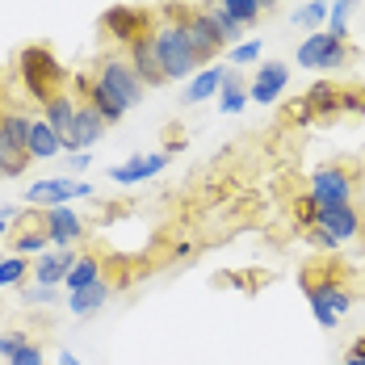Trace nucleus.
<instances>
[{"instance_id":"35","label":"nucleus","mask_w":365,"mask_h":365,"mask_svg":"<svg viewBox=\"0 0 365 365\" xmlns=\"http://www.w3.org/2000/svg\"><path fill=\"white\" fill-rule=\"evenodd\" d=\"M21 298H26L30 307H55V302H68L59 286H42V282H26V286H21Z\"/></svg>"},{"instance_id":"31","label":"nucleus","mask_w":365,"mask_h":365,"mask_svg":"<svg viewBox=\"0 0 365 365\" xmlns=\"http://www.w3.org/2000/svg\"><path fill=\"white\" fill-rule=\"evenodd\" d=\"M30 118H34V113L0 110V130L9 135V143H13V147H21V151H26V143H30Z\"/></svg>"},{"instance_id":"9","label":"nucleus","mask_w":365,"mask_h":365,"mask_svg":"<svg viewBox=\"0 0 365 365\" xmlns=\"http://www.w3.org/2000/svg\"><path fill=\"white\" fill-rule=\"evenodd\" d=\"M151 17H147L143 9H135V4H110L106 13H101V30L110 38L118 51H126L130 42H139V38L151 34Z\"/></svg>"},{"instance_id":"43","label":"nucleus","mask_w":365,"mask_h":365,"mask_svg":"<svg viewBox=\"0 0 365 365\" xmlns=\"http://www.w3.org/2000/svg\"><path fill=\"white\" fill-rule=\"evenodd\" d=\"M344 365H365V357H353V353H349V357H344Z\"/></svg>"},{"instance_id":"40","label":"nucleus","mask_w":365,"mask_h":365,"mask_svg":"<svg viewBox=\"0 0 365 365\" xmlns=\"http://www.w3.org/2000/svg\"><path fill=\"white\" fill-rule=\"evenodd\" d=\"M55 365H84V361L76 357L72 349H59V361H55Z\"/></svg>"},{"instance_id":"11","label":"nucleus","mask_w":365,"mask_h":365,"mask_svg":"<svg viewBox=\"0 0 365 365\" xmlns=\"http://www.w3.org/2000/svg\"><path fill=\"white\" fill-rule=\"evenodd\" d=\"M38 227L46 231V240H51V248H76L84 235H88V227L84 219L76 215L72 206H51V210H42V219Z\"/></svg>"},{"instance_id":"41","label":"nucleus","mask_w":365,"mask_h":365,"mask_svg":"<svg viewBox=\"0 0 365 365\" xmlns=\"http://www.w3.org/2000/svg\"><path fill=\"white\" fill-rule=\"evenodd\" d=\"M0 219L13 222V219H21V210H17V206H0Z\"/></svg>"},{"instance_id":"33","label":"nucleus","mask_w":365,"mask_h":365,"mask_svg":"<svg viewBox=\"0 0 365 365\" xmlns=\"http://www.w3.org/2000/svg\"><path fill=\"white\" fill-rule=\"evenodd\" d=\"M357 4L361 0H331V9H328V34L331 38L349 42V17L357 13Z\"/></svg>"},{"instance_id":"23","label":"nucleus","mask_w":365,"mask_h":365,"mask_svg":"<svg viewBox=\"0 0 365 365\" xmlns=\"http://www.w3.org/2000/svg\"><path fill=\"white\" fill-rule=\"evenodd\" d=\"M328 9H331V0H302L290 13V26L294 30H307V34H319V30H328Z\"/></svg>"},{"instance_id":"1","label":"nucleus","mask_w":365,"mask_h":365,"mask_svg":"<svg viewBox=\"0 0 365 365\" xmlns=\"http://www.w3.org/2000/svg\"><path fill=\"white\" fill-rule=\"evenodd\" d=\"M17 72H21L26 97L38 101V110H42V106L63 88V80H68V68L59 63V55H55L46 42H30V46L17 51Z\"/></svg>"},{"instance_id":"13","label":"nucleus","mask_w":365,"mask_h":365,"mask_svg":"<svg viewBox=\"0 0 365 365\" xmlns=\"http://www.w3.org/2000/svg\"><path fill=\"white\" fill-rule=\"evenodd\" d=\"M168 164H173V151H147V155H130L126 164H113L106 177L113 185H143L151 177H160Z\"/></svg>"},{"instance_id":"39","label":"nucleus","mask_w":365,"mask_h":365,"mask_svg":"<svg viewBox=\"0 0 365 365\" xmlns=\"http://www.w3.org/2000/svg\"><path fill=\"white\" fill-rule=\"evenodd\" d=\"M63 164H68V173H72V177H80V173H88V168H93V151H68V155H63Z\"/></svg>"},{"instance_id":"37","label":"nucleus","mask_w":365,"mask_h":365,"mask_svg":"<svg viewBox=\"0 0 365 365\" xmlns=\"http://www.w3.org/2000/svg\"><path fill=\"white\" fill-rule=\"evenodd\" d=\"M340 113H365V88H340Z\"/></svg>"},{"instance_id":"4","label":"nucleus","mask_w":365,"mask_h":365,"mask_svg":"<svg viewBox=\"0 0 365 365\" xmlns=\"http://www.w3.org/2000/svg\"><path fill=\"white\" fill-rule=\"evenodd\" d=\"M361 210L357 206H315V219L307 227V240L336 252L340 244H353L361 235Z\"/></svg>"},{"instance_id":"14","label":"nucleus","mask_w":365,"mask_h":365,"mask_svg":"<svg viewBox=\"0 0 365 365\" xmlns=\"http://www.w3.org/2000/svg\"><path fill=\"white\" fill-rule=\"evenodd\" d=\"M227 76H231V63H219V59H215V63H206V68H197V72L185 80V97H181V101H185V106H202V101H210V97L219 101L222 80H227Z\"/></svg>"},{"instance_id":"27","label":"nucleus","mask_w":365,"mask_h":365,"mask_svg":"<svg viewBox=\"0 0 365 365\" xmlns=\"http://www.w3.org/2000/svg\"><path fill=\"white\" fill-rule=\"evenodd\" d=\"M311 286L324 294V302H328V307L336 311V315H340V319L353 311V290H349V286H340L336 277H311Z\"/></svg>"},{"instance_id":"38","label":"nucleus","mask_w":365,"mask_h":365,"mask_svg":"<svg viewBox=\"0 0 365 365\" xmlns=\"http://www.w3.org/2000/svg\"><path fill=\"white\" fill-rule=\"evenodd\" d=\"M4 365H46V353H42V344H34V340H30V344H26L13 361H4Z\"/></svg>"},{"instance_id":"45","label":"nucleus","mask_w":365,"mask_h":365,"mask_svg":"<svg viewBox=\"0 0 365 365\" xmlns=\"http://www.w3.org/2000/svg\"><path fill=\"white\" fill-rule=\"evenodd\" d=\"M0 101H4V80H0Z\"/></svg>"},{"instance_id":"8","label":"nucleus","mask_w":365,"mask_h":365,"mask_svg":"<svg viewBox=\"0 0 365 365\" xmlns=\"http://www.w3.org/2000/svg\"><path fill=\"white\" fill-rule=\"evenodd\" d=\"M307 197H311L315 206H353L357 185H353V177H349L340 164H319V168L311 173V181H307Z\"/></svg>"},{"instance_id":"34","label":"nucleus","mask_w":365,"mask_h":365,"mask_svg":"<svg viewBox=\"0 0 365 365\" xmlns=\"http://www.w3.org/2000/svg\"><path fill=\"white\" fill-rule=\"evenodd\" d=\"M260 59H264V42L260 38H244V42H235L227 51V63L231 68H248V63H260Z\"/></svg>"},{"instance_id":"22","label":"nucleus","mask_w":365,"mask_h":365,"mask_svg":"<svg viewBox=\"0 0 365 365\" xmlns=\"http://www.w3.org/2000/svg\"><path fill=\"white\" fill-rule=\"evenodd\" d=\"M101 277H106V264H101L93 252H80V260L72 264V273L63 277V294L88 290V286H93V282H101Z\"/></svg>"},{"instance_id":"29","label":"nucleus","mask_w":365,"mask_h":365,"mask_svg":"<svg viewBox=\"0 0 365 365\" xmlns=\"http://www.w3.org/2000/svg\"><path fill=\"white\" fill-rule=\"evenodd\" d=\"M26 168H30V155H26L21 147H13L9 135L0 130V177L13 181V177H26Z\"/></svg>"},{"instance_id":"2","label":"nucleus","mask_w":365,"mask_h":365,"mask_svg":"<svg viewBox=\"0 0 365 365\" xmlns=\"http://www.w3.org/2000/svg\"><path fill=\"white\" fill-rule=\"evenodd\" d=\"M93 84H101L122 110L143 106V97H147V84L135 76L126 51H106V55H97V59H93Z\"/></svg>"},{"instance_id":"19","label":"nucleus","mask_w":365,"mask_h":365,"mask_svg":"<svg viewBox=\"0 0 365 365\" xmlns=\"http://www.w3.org/2000/svg\"><path fill=\"white\" fill-rule=\"evenodd\" d=\"M26 155L30 160H55V155H63V139L51 130V122L34 113L30 118V143H26Z\"/></svg>"},{"instance_id":"44","label":"nucleus","mask_w":365,"mask_h":365,"mask_svg":"<svg viewBox=\"0 0 365 365\" xmlns=\"http://www.w3.org/2000/svg\"><path fill=\"white\" fill-rule=\"evenodd\" d=\"M4 235H9V222L0 219V244H4Z\"/></svg>"},{"instance_id":"30","label":"nucleus","mask_w":365,"mask_h":365,"mask_svg":"<svg viewBox=\"0 0 365 365\" xmlns=\"http://www.w3.org/2000/svg\"><path fill=\"white\" fill-rule=\"evenodd\" d=\"M13 252L26 256V260H38L42 252H51V240H46V231H42V227H26V231H17V235H13Z\"/></svg>"},{"instance_id":"32","label":"nucleus","mask_w":365,"mask_h":365,"mask_svg":"<svg viewBox=\"0 0 365 365\" xmlns=\"http://www.w3.org/2000/svg\"><path fill=\"white\" fill-rule=\"evenodd\" d=\"M302 290H307V307H311L315 324H319L324 331H336V328H340V315H336V311H331L328 302H324V294H319L315 286H311V277H302Z\"/></svg>"},{"instance_id":"12","label":"nucleus","mask_w":365,"mask_h":365,"mask_svg":"<svg viewBox=\"0 0 365 365\" xmlns=\"http://www.w3.org/2000/svg\"><path fill=\"white\" fill-rule=\"evenodd\" d=\"M294 118H298V122H328V118H340V88H336L331 80H315V84L302 93Z\"/></svg>"},{"instance_id":"21","label":"nucleus","mask_w":365,"mask_h":365,"mask_svg":"<svg viewBox=\"0 0 365 365\" xmlns=\"http://www.w3.org/2000/svg\"><path fill=\"white\" fill-rule=\"evenodd\" d=\"M76 88L84 93L80 101H88L93 110H97V113H101V118H106V126H113V122H122V118H126V110H122V106L113 101V97H110V93H106V88H101V84H93L88 76H76Z\"/></svg>"},{"instance_id":"42","label":"nucleus","mask_w":365,"mask_h":365,"mask_svg":"<svg viewBox=\"0 0 365 365\" xmlns=\"http://www.w3.org/2000/svg\"><path fill=\"white\" fill-rule=\"evenodd\" d=\"M349 353H353V357H365V336H357V340L349 344Z\"/></svg>"},{"instance_id":"17","label":"nucleus","mask_w":365,"mask_h":365,"mask_svg":"<svg viewBox=\"0 0 365 365\" xmlns=\"http://www.w3.org/2000/svg\"><path fill=\"white\" fill-rule=\"evenodd\" d=\"M126 59H130V68H135V76L143 80L147 88H164L168 84V76H164V68H160V59H155V46H151V34L139 38V42H130L126 46Z\"/></svg>"},{"instance_id":"24","label":"nucleus","mask_w":365,"mask_h":365,"mask_svg":"<svg viewBox=\"0 0 365 365\" xmlns=\"http://www.w3.org/2000/svg\"><path fill=\"white\" fill-rule=\"evenodd\" d=\"M252 106L248 101V84L235 76V68H231V76L222 80V93H219V113H227V118H235V113H244Z\"/></svg>"},{"instance_id":"26","label":"nucleus","mask_w":365,"mask_h":365,"mask_svg":"<svg viewBox=\"0 0 365 365\" xmlns=\"http://www.w3.org/2000/svg\"><path fill=\"white\" fill-rule=\"evenodd\" d=\"M30 273H34V260H26L17 252L0 256V290H21L30 282Z\"/></svg>"},{"instance_id":"7","label":"nucleus","mask_w":365,"mask_h":365,"mask_svg":"<svg viewBox=\"0 0 365 365\" xmlns=\"http://www.w3.org/2000/svg\"><path fill=\"white\" fill-rule=\"evenodd\" d=\"M76 197H93V185L80 181V177H42V181H30L26 189V206L30 210H51V206H72Z\"/></svg>"},{"instance_id":"18","label":"nucleus","mask_w":365,"mask_h":365,"mask_svg":"<svg viewBox=\"0 0 365 365\" xmlns=\"http://www.w3.org/2000/svg\"><path fill=\"white\" fill-rule=\"evenodd\" d=\"M113 298V282L110 277H101V282H93L88 290H76L68 294V311H72L76 319H93L97 311H106Z\"/></svg>"},{"instance_id":"3","label":"nucleus","mask_w":365,"mask_h":365,"mask_svg":"<svg viewBox=\"0 0 365 365\" xmlns=\"http://www.w3.org/2000/svg\"><path fill=\"white\" fill-rule=\"evenodd\" d=\"M151 46H155V59H160V68H164L168 80H189V76L202 68V59L193 55L185 30L173 17H160V21L151 26Z\"/></svg>"},{"instance_id":"16","label":"nucleus","mask_w":365,"mask_h":365,"mask_svg":"<svg viewBox=\"0 0 365 365\" xmlns=\"http://www.w3.org/2000/svg\"><path fill=\"white\" fill-rule=\"evenodd\" d=\"M80 260V248H51L34 260V273L30 282H42V286H59L63 290V277L72 273V264Z\"/></svg>"},{"instance_id":"6","label":"nucleus","mask_w":365,"mask_h":365,"mask_svg":"<svg viewBox=\"0 0 365 365\" xmlns=\"http://www.w3.org/2000/svg\"><path fill=\"white\" fill-rule=\"evenodd\" d=\"M353 59V51H349V42H340V38H331L328 30H319V34H302L298 42V51H294V63L302 68V72H340L344 63Z\"/></svg>"},{"instance_id":"10","label":"nucleus","mask_w":365,"mask_h":365,"mask_svg":"<svg viewBox=\"0 0 365 365\" xmlns=\"http://www.w3.org/2000/svg\"><path fill=\"white\" fill-rule=\"evenodd\" d=\"M290 88V63L286 59H260L248 80V101L252 106H273Z\"/></svg>"},{"instance_id":"25","label":"nucleus","mask_w":365,"mask_h":365,"mask_svg":"<svg viewBox=\"0 0 365 365\" xmlns=\"http://www.w3.org/2000/svg\"><path fill=\"white\" fill-rule=\"evenodd\" d=\"M215 4H222V9L244 26V30H252L269 9H277V0H215Z\"/></svg>"},{"instance_id":"46","label":"nucleus","mask_w":365,"mask_h":365,"mask_svg":"<svg viewBox=\"0 0 365 365\" xmlns=\"http://www.w3.org/2000/svg\"><path fill=\"white\" fill-rule=\"evenodd\" d=\"M0 181H4V177H0Z\"/></svg>"},{"instance_id":"5","label":"nucleus","mask_w":365,"mask_h":365,"mask_svg":"<svg viewBox=\"0 0 365 365\" xmlns=\"http://www.w3.org/2000/svg\"><path fill=\"white\" fill-rule=\"evenodd\" d=\"M164 17H173V21L185 30L189 46H193V55L202 59V68H206V63H215L222 51H227V42L219 38L215 21L206 17V9H181V4H168V9H164Z\"/></svg>"},{"instance_id":"28","label":"nucleus","mask_w":365,"mask_h":365,"mask_svg":"<svg viewBox=\"0 0 365 365\" xmlns=\"http://www.w3.org/2000/svg\"><path fill=\"white\" fill-rule=\"evenodd\" d=\"M202 9H206V17L215 21V30H219V38L227 42V51H231L235 42H244V26H240V21H235V17H231V13H227L222 4H215V0H206Z\"/></svg>"},{"instance_id":"36","label":"nucleus","mask_w":365,"mask_h":365,"mask_svg":"<svg viewBox=\"0 0 365 365\" xmlns=\"http://www.w3.org/2000/svg\"><path fill=\"white\" fill-rule=\"evenodd\" d=\"M26 344H30V331H21V328L17 331H0V361H13Z\"/></svg>"},{"instance_id":"15","label":"nucleus","mask_w":365,"mask_h":365,"mask_svg":"<svg viewBox=\"0 0 365 365\" xmlns=\"http://www.w3.org/2000/svg\"><path fill=\"white\" fill-rule=\"evenodd\" d=\"M106 139V118L93 110L88 101H80L76 106V126H72V139L63 143V155L68 151H93V147Z\"/></svg>"},{"instance_id":"20","label":"nucleus","mask_w":365,"mask_h":365,"mask_svg":"<svg viewBox=\"0 0 365 365\" xmlns=\"http://www.w3.org/2000/svg\"><path fill=\"white\" fill-rule=\"evenodd\" d=\"M76 106H80V101H76V97H68L63 88H59V93H55V97H51L46 106H42V118L51 122V130H55V135H59L63 143L72 139V126H76Z\"/></svg>"}]
</instances>
